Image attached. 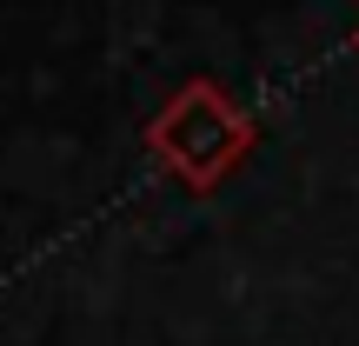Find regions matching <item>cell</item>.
I'll return each instance as SVG.
<instances>
[{"label":"cell","instance_id":"6da1fadb","mask_svg":"<svg viewBox=\"0 0 359 346\" xmlns=\"http://www.w3.org/2000/svg\"><path fill=\"white\" fill-rule=\"evenodd\" d=\"M147 154L167 167L180 187L213 193L219 180L253 154V120L213 87V80H187L147 127Z\"/></svg>","mask_w":359,"mask_h":346},{"label":"cell","instance_id":"7a4b0ae2","mask_svg":"<svg viewBox=\"0 0 359 346\" xmlns=\"http://www.w3.org/2000/svg\"><path fill=\"white\" fill-rule=\"evenodd\" d=\"M353 47H359V34H353Z\"/></svg>","mask_w":359,"mask_h":346}]
</instances>
